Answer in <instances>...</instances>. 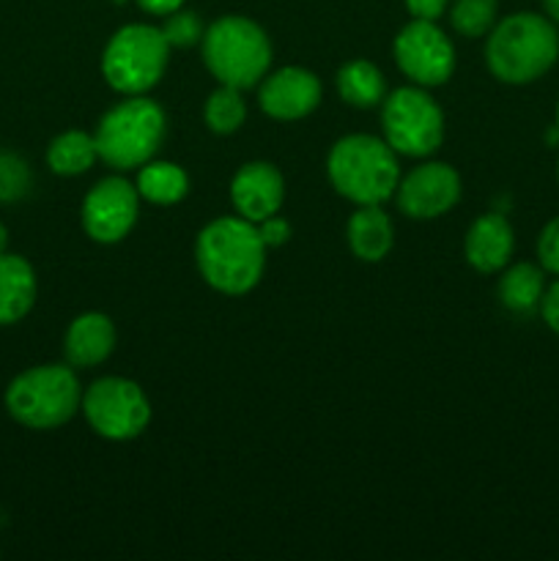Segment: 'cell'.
Wrapping results in <instances>:
<instances>
[{
  "label": "cell",
  "mask_w": 559,
  "mask_h": 561,
  "mask_svg": "<svg viewBox=\"0 0 559 561\" xmlns=\"http://www.w3.org/2000/svg\"><path fill=\"white\" fill-rule=\"evenodd\" d=\"M137 5H140L142 11H148V14L168 16L173 14V11H179L181 5H184V0H137Z\"/></svg>",
  "instance_id": "31"
},
{
  "label": "cell",
  "mask_w": 559,
  "mask_h": 561,
  "mask_svg": "<svg viewBox=\"0 0 559 561\" xmlns=\"http://www.w3.org/2000/svg\"><path fill=\"white\" fill-rule=\"evenodd\" d=\"M170 44L153 25H124L115 31L102 55V71L110 88L126 96H142L162 80Z\"/></svg>",
  "instance_id": "7"
},
{
  "label": "cell",
  "mask_w": 559,
  "mask_h": 561,
  "mask_svg": "<svg viewBox=\"0 0 559 561\" xmlns=\"http://www.w3.org/2000/svg\"><path fill=\"white\" fill-rule=\"evenodd\" d=\"M543 9H546L548 20L559 25V0H543Z\"/></svg>",
  "instance_id": "32"
},
{
  "label": "cell",
  "mask_w": 559,
  "mask_h": 561,
  "mask_svg": "<svg viewBox=\"0 0 559 561\" xmlns=\"http://www.w3.org/2000/svg\"><path fill=\"white\" fill-rule=\"evenodd\" d=\"M381 129L395 153L431 157L444 140V113L422 88H398L384 96Z\"/></svg>",
  "instance_id": "8"
},
{
  "label": "cell",
  "mask_w": 559,
  "mask_h": 561,
  "mask_svg": "<svg viewBox=\"0 0 559 561\" xmlns=\"http://www.w3.org/2000/svg\"><path fill=\"white\" fill-rule=\"evenodd\" d=\"M115 348V327L107 316L102 312H82L71 321V327L66 329L64 351L66 362L71 367H96L113 354Z\"/></svg>",
  "instance_id": "16"
},
{
  "label": "cell",
  "mask_w": 559,
  "mask_h": 561,
  "mask_svg": "<svg viewBox=\"0 0 559 561\" xmlns=\"http://www.w3.org/2000/svg\"><path fill=\"white\" fill-rule=\"evenodd\" d=\"M82 389L66 365H38L20 373L5 389L11 420L31 431H55L80 411Z\"/></svg>",
  "instance_id": "5"
},
{
  "label": "cell",
  "mask_w": 559,
  "mask_h": 561,
  "mask_svg": "<svg viewBox=\"0 0 559 561\" xmlns=\"http://www.w3.org/2000/svg\"><path fill=\"white\" fill-rule=\"evenodd\" d=\"M543 294H546V277L543 266L535 263H515L499 279V299L515 316H529L540 307Z\"/></svg>",
  "instance_id": "19"
},
{
  "label": "cell",
  "mask_w": 559,
  "mask_h": 561,
  "mask_svg": "<svg viewBox=\"0 0 559 561\" xmlns=\"http://www.w3.org/2000/svg\"><path fill=\"white\" fill-rule=\"evenodd\" d=\"M99 159L96 137L88 131L71 129L55 137L47 148V164L58 175H82Z\"/></svg>",
  "instance_id": "22"
},
{
  "label": "cell",
  "mask_w": 559,
  "mask_h": 561,
  "mask_svg": "<svg viewBox=\"0 0 559 561\" xmlns=\"http://www.w3.org/2000/svg\"><path fill=\"white\" fill-rule=\"evenodd\" d=\"M5 250H9V230H5V225L0 222V255H3Z\"/></svg>",
  "instance_id": "33"
},
{
  "label": "cell",
  "mask_w": 559,
  "mask_h": 561,
  "mask_svg": "<svg viewBox=\"0 0 559 561\" xmlns=\"http://www.w3.org/2000/svg\"><path fill=\"white\" fill-rule=\"evenodd\" d=\"M203 60L219 85L252 88L272 66V42L258 22L247 16H219L203 33Z\"/></svg>",
  "instance_id": "4"
},
{
  "label": "cell",
  "mask_w": 559,
  "mask_h": 561,
  "mask_svg": "<svg viewBox=\"0 0 559 561\" xmlns=\"http://www.w3.org/2000/svg\"><path fill=\"white\" fill-rule=\"evenodd\" d=\"M31 164L16 153H0V203H16L31 192Z\"/></svg>",
  "instance_id": "25"
},
{
  "label": "cell",
  "mask_w": 559,
  "mask_h": 561,
  "mask_svg": "<svg viewBox=\"0 0 559 561\" xmlns=\"http://www.w3.org/2000/svg\"><path fill=\"white\" fill-rule=\"evenodd\" d=\"M557 179H559V162H557Z\"/></svg>",
  "instance_id": "35"
},
{
  "label": "cell",
  "mask_w": 559,
  "mask_h": 561,
  "mask_svg": "<svg viewBox=\"0 0 559 561\" xmlns=\"http://www.w3.org/2000/svg\"><path fill=\"white\" fill-rule=\"evenodd\" d=\"M540 312L546 327L551 329L554 334H559V279L551 285V288H546V294H543Z\"/></svg>",
  "instance_id": "30"
},
{
  "label": "cell",
  "mask_w": 559,
  "mask_h": 561,
  "mask_svg": "<svg viewBox=\"0 0 559 561\" xmlns=\"http://www.w3.org/2000/svg\"><path fill=\"white\" fill-rule=\"evenodd\" d=\"M195 261L203 279L225 296H244L261 283L266 244L244 217H219L201 230Z\"/></svg>",
  "instance_id": "1"
},
{
  "label": "cell",
  "mask_w": 559,
  "mask_h": 561,
  "mask_svg": "<svg viewBox=\"0 0 559 561\" xmlns=\"http://www.w3.org/2000/svg\"><path fill=\"white\" fill-rule=\"evenodd\" d=\"M349 247L360 261L378 263L389 255L395 244L392 219L381 206H360L349 219Z\"/></svg>",
  "instance_id": "18"
},
{
  "label": "cell",
  "mask_w": 559,
  "mask_h": 561,
  "mask_svg": "<svg viewBox=\"0 0 559 561\" xmlns=\"http://www.w3.org/2000/svg\"><path fill=\"white\" fill-rule=\"evenodd\" d=\"M406 9L414 20L436 22L449 9V0H406Z\"/></svg>",
  "instance_id": "29"
},
{
  "label": "cell",
  "mask_w": 559,
  "mask_h": 561,
  "mask_svg": "<svg viewBox=\"0 0 559 561\" xmlns=\"http://www.w3.org/2000/svg\"><path fill=\"white\" fill-rule=\"evenodd\" d=\"M559 58V33L548 16L521 11L491 27L486 60L491 75L507 85L540 80Z\"/></svg>",
  "instance_id": "2"
},
{
  "label": "cell",
  "mask_w": 559,
  "mask_h": 561,
  "mask_svg": "<svg viewBox=\"0 0 559 561\" xmlns=\"http://www.w3.org/2000/svg\"><path fill=\"white\" fill-rule=\"evenodd\" d=\"M137 192L148 203L173 206V203L184 201L186 192H190V175L175 162H153V159H148L140 173H137Z\"/></svg>",
  "instance_id": "21"
},
{
  "label": "cell",
  "mask_w": 559,
  "mask_h": 561,
  "mask_svg": "<svg viewBox=\"0 0 559 561\" xmlns=\"http://www.w3.org/2000/svg\"><path fill=\"white\" fill-rule=\"evenodd\" d=\"M554 126H557V129H559V104H557V124H554Z\"/></svg>",
  "instance_id": "34"
},
{
  "label": "cell",
  "mask_w": 559,
  "mask_h": 561,
  "mask_svg": "<svg viewBox=\"0 0 559 561\" xmlns=\"http://www.w3.org/2000/svg\"><path fill=\"white\" fill-rule=\"evenodd\" d=\"M258 233H261L263 244L269 250V247H280L290 239V225L283 217H277V214H272V217L258 222Z\"/></svg>",
  "instance_id": "28"
},
{
  "label": "cell",
  "mask_w": 559,
  "mask_h": 561,
  "mask_svg": "<svg viewBox=\"0 0 559 561\" xmlns=\"http://www.w3.org/2000/svg\"><path fill=\"white\" fill-rule=\"evenodd\" d=\"M398 208L411 219L444 217L460 201V175L444 162H425L398 181Z\"/></svg>",
  "instance_id": "12"
},
{
  "label": "cell",
  "mask_w": 559,
  "mask_h": 561,
  "mask_svg": "<svg viewBox=\"0 0 559 561\" xmlns=\"http://www.w3.org/2000/svg\"><path fill=\"white\" fill-rule=\"evenodd\" d=\"M449 25L464 38H480L497 25V0H455L449 5Z\"/></svg>",
  "instance_id": "24"
},
{
  "label": "cell",
  "mask_w": 559,
  "mask_h": 561,
  "mask_svg": "<svg viewBox=\"0 0 559 561\" xmlns=\"http://www.w3.org/2000/svg\"><path fill=\"white\" fill-rule=\"evenodd\" d=\"M261 110L274 121H299L321 104V80L301 66H285L261 82Z\"/></svg>",
  "instance_id": "13"
},
{
  "label": "cell",
  "mask_w": 559,
  "mask_h": 561,
  "mask_svg": "<svg viewBox=\"0 0 559 561\" xmlns=\"http://www.w3.org/2000/svg\"><path fill=\"white\" fill-rule=\"evenodd\" d=\"M247 118V104L241 99L239 88L219 85L212 96L206 99V107H203V121H206L208 129L214 135H233L236 129H241Z\"/></svg>",
  "instance_id": "23"
},
{
  "label": "cell",
  "mask_w": 559,
  "mask_h": 561,
  "mask_svg": "<svg viewBox=\"0 0 559 561\" xmlns=\"http://www.w3.org/2000/svg\"><path fill=\"white\" fill-rule=\"evenodd\" d=\"M395 60L411 82L444 85L455 71L453 42L431 20H411L395 38Z\"/></svg>",
  "instance_id": "10"
},
{
  "label": "cell",
  "mask_w": 559,
  "mask_h": 561,
  "mask_svg": "<svg viewBox=\"0 0 559 561\" xmlns=\"http://www.w3.org/2000/svg\"><path fill=\"white\" fill-rule=\"evenodd\" d=\"M537 257H540L543 272H551L559 277V217L543 228L540 239H537Z\"/></svg>",
  "instance_id": "27"
},
{
  "label": "cell",
  "mask_w": 559,
  "mask_h": 561,
  "mask_svg": "<svg viewBox=\"0 0 559 561\" xmlns=\"http://www.w3.org/2000/svg\"><path fill=\"white\" fill-rule=\"evenodd\" d=\"M466 261L471 268L482 274L502 272L510 263L515 250V236L513 225L507 222V217L499 211L482 214L471 222L469 233H466Z\"/></svg>",
  "instance_id": "15"
},
{
  "label": "cell",
  "mask_w": 559,
  "mask_h": 561,
  "mask_svg": "<svg viewBox=\"0 0 559 561\" xmlns=\"http://www.w3.org/2000/svg\"><path fill=\"white\" fill-rule=\"evenodd\" d=\"M140 192L126 179H102L82 201V228L99 244H115L126 239L137 222Z\"/></svg>",
  "instance_id": "11"
},
{
  "label": "cell",
  "mask_w": 559,
  "mask_h": 561,
  "mask_svg": "<svg viewBox=\"0 0 559 561\" xmlns=\"http://www.w3.org/2000/svg\"><path fill=\"white\" fill-rule=\"evenodd\" d=\"M230 201L239 217L250 222L272 217L285 201V181L280 170L269 162H247L230 181Z\"/></svg>",
  "instance_id": "14"
},
{
  "label": "cell",
  "mask_w": 559,
  "mask_h": 561,
  "mask_svg": "<svg viewBox=\"0 0 559 561\" xmlns=\"http://www.w3.org/2000/svg\"><path fill=\"white\" fill-rule=\"evenodd\" d=\"M159 31H162V36L168 38L170 47L184 49V47H192V44L203 42V33H206V27H203L201 16H197L195 11L179 9V11H173V14L164 16V22Z\"/></svg>",
  "instance_id": "26"
},
{
  "label": "cell",
  "mask_w": 559,
  "mask_h": 561,
  "mask_svg": "<svg viewBox=\"0 0 559 561\" xmlns=\"http://www.w3.org/2000/svg\"><path fill=\"white\" fill-rule=\"evenodd\" d=\"M338 93L351 107L367 110L384 102L387 82H384V75L376 64L356 58L338 71Z\"/></svg>",
  "instance_id": "20"
},
{
  "label": "cell",
  "mask_w": 559,
  "mask_h": 561,
  "mask_svg": "<svg viewBox=\"0 0 559 561\" xmlns=\"http://www.w3.org/2000/svg\"><path fill=\"white\" fill-rule=\"evenodd\" d=\"M327 173L345 201L356 206H381L398 190L400 164L387 140L349 135L340 137L329 151Z\"/></svg>",
  "instance_id": "3"
},
{
  "label": "cell",
  "mask_w": 559,
  "mask_h": 561,
  "mask_svg": "<svg viewBox=\"0 0 559 561\" xmlns=\"http://www.w3.org/2000/svg\"><path fill=\"white\" fill-rule=\"evenodd\" d=\"M164 131H168L164 110L151 99L129 96L104 113L93 137H96L99 159H104L110 168L135 170L153 159L162 146Z\"/></svg>",
  "instance_id": "6"
},
{
  "label": "cell",
  "mask_w": 559,
  "mask_h": 561,
  "mask_svg": "<svg viewBox=\"0 0 559 561\" xmlns=\"http://www.w3.org/2000/svg\"><path fill=\"white\" fill-rule=\"evenodd\" d=\"M82 414L88 425L110 442L137 438L151 422V403L146 392L129 378H99L82 394Z\"/></svg>",
  "instance_id": "9"
},
{
  "label": "cell",
  "mask_w": 559,
  "mask_h": 561,
  "mask_svg": "<svg viewBox=\"0 0 559 561\" xmlns=\"http://www.w3.org/2000/svg\"><path fill=\"white\" fill-rule=\"evenodd\" d=\"M36 301V272L22 255H0V327L20 323Z\"/></svg>",
  "instance_id": "17"
}]
</instances>
